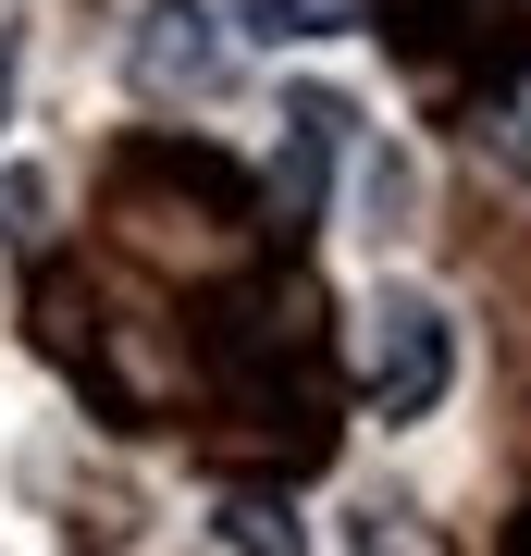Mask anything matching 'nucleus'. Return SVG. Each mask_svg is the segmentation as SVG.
I'll use <instances>...</instances> for the list:
<instances>
[{"label": "nucleus", "instance_id": "1", "mask_svg": "<svg viewBox=\"0 0 531 556\" xmlns=\"http://www.w3.org/2000/svg\"><path fill=\"white\" fill-rule=\"evenodd\" d=\"M457 383V321L445 298H420V285H383L371 309H358V396H371L383 433H420V420L445 408Z\"/></svg>", "mask_w": 531, "mask_h": 556}, {"label": "nucleus", "instance_id": "2", "mask_svg": "<svg viewBox=\"0 0 531 556\" xmlns=\"http://www.w3.org/2000/svg\"><path fill=\"white\" fill-rule=\"evenodd\" d=\"M236 75V25L211 0H149L137 13V87H174V100H211Z\"/></svg>", "mask_w": 531, "mask_h": 556}, {"label": "nucleus", "instance_id": "3", "mask_svg": "<svg viewBox=\"0 0 531 556\" xmlns=\"http://www.w3.org/2000/svg\"><path fill=\"white\" fill-rule=\"evenodd\" d=\"M358 149V100H334V87H285V149H273V199L309 223L321 199H334V161Z\"/></svg>", "mask_w": 531, "mask_h": 556}, {"label": "nucleus", "instance_id": "4", "mask_svg": "<svg viewBox=\"0 0 531 556\" xmlns=\"http://www.w3.org/2000/svg\"><path fill=\"white\" fill-rule=\"evenodd\" d=\"M358 0H236V38H273V50H309V38H346Z\"/></svg>", "mask_w": 531, "mask_h": 556}, {"label": "nucleus", "instance_id": "5", "mask_svg": "<svg viewBox=\"0 0 531 556\" xmlns=\"http://www.w3.org/2000/svg\"><path fill=\"white\" fill-rule=\"evenodd\" d=\"M223 556H309L285 507H223Z\"/></svg>", "mask_w": 531, "mask_h": 556}, {"label": "nucleus", "instance_id": "6", "mask_svg": "<svg viewBox=\"0 0 531 556\" xmlns=\"http://www.w3.org/2000/svg\"><path fill=\"white\" fill-rule=\"evenodd\" d=\"M358 211H371V236H395V223H408V161H395V149H371V174H358Z\"/></svg>", "mask_w": 531, "mask_h": 556}, {"label": "nucleus", "instance_id": "7", "mask_svg": "<svg viewBox=\"0 0 531 556\" xmlns=\"http://www.w3.org/2000/svg\"><path fill=\"white\" fill-rule=\"evenodd\" d=\"M13 87H25V38L0 25V137H13Z\"/></svg>", "mask_w": 531, "mask_h": 556}]
</instances>
